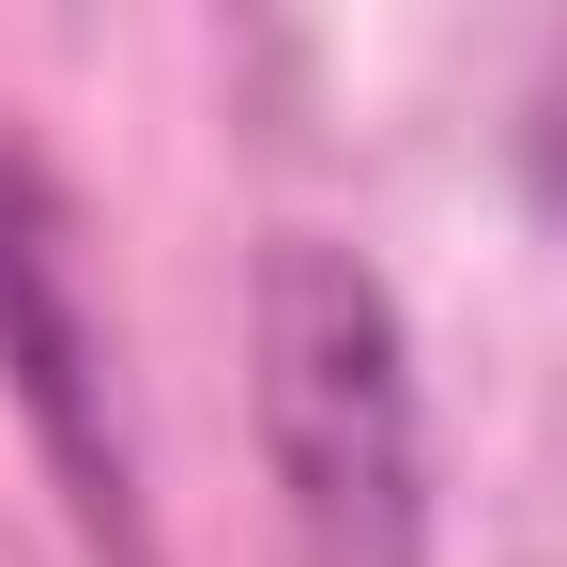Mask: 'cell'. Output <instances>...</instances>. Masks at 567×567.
Masks as SVG:
<instances>
[{"instance_id": "6da1fadb", "label": "cell", "mask_w": 567, "mask_h": 567, "mask_svg": "<svg viewBox=\"0 0 567 567\" xmlns=\"http://www.w3.org/2000/svg\"><path fill=\"white\" fill-rule=\"evenodd\" d=\"M246 399H261V461H277L291 567H430V399L414 338L353 246L277 230L246 291Z\"/></svg>"}, {"instance_id": "7a4b0ae2", "label": "cell", "mask_w": 567, "mask_h": 567, "mask_svg": "<svg viewBox=\"0 0 567 567\" xmlns=\"http://www.w3.org/2000/svg\"><path fill=\"white\" fill-rule=\"evenodd\" d=\"M0 338H16L31 414L62 430V461H78V491H93V522H123V445H107L93 399H78L93 338H78V307H62V246H47V199H31V169H16V154H0Z\"/></svg>"}]
</instances>
